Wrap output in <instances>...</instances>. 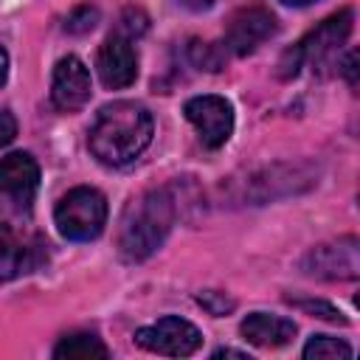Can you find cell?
I'll return each instance as SVG.
<instances>
[{
	"instance_id": "26",
	"label": "cell",
	"mask_w": 360,
	"mask_h": 360,
	"mask_svg": "<svg viewBox=\"0 0 360 360\" xmlns=\"http://www.w3.org/2000/svg\"><path fill=\"white\" fill-rule=\"evenodd\" d=\"M281 3H287V6H309L315 0H281Z\"/></svg>"
},
{
	"instance_id": "5",
	"label": "cell",
	"mask_w": 360,
	"mask_h": 360,
	"mask_svg": "<svg viewBox=\"0 0 360 360\" xmlns=\"http://www.w3.org/2000/svg\"><path fill=\"white\" fill-rule=\"evenodd\" d=\"M135 343L158 352V354H169V357H188L200 349L202 335L194 323H188L186 318L177 315H166L152 326H141L135 332Z\"/></svg>"
},
{
	"instance_id": "24",
	"label": "cell",
	"mask_w": 360,
	"mask_h": 360,
	"mask_svg": "<svg viewBox=\"0 0 360 360\" xmlns=\"http://www.w3.org/2000/svg\"><path fill=\"white\" fill-rule=\"evenodd\" d=\"M214 357H242V360H250L248 352H239V349H217Z\"/></svg>"
},
{
	"instance_id": "25",
	"label": "cell",
	"mask_w": 360,
	"mask_h": 360,
	"mask_svg": "<svg viewBox=\"0 0 360 360\" xmlns=\"http://www.w3.org/2000/svg\"><path fill=\"white\" fill-rule=\"evenodd\" d=\"M6 76H8V53L0 48V87L6 84Z\"/></svg>"
},
{
	"instance_id": "10",
	"label": "cell",
	"mask_w": 360,
	"mask_h": 360,
	"mask_svg": "<svg viewBox=\"0 0 360 360\" xmlns=\"http://www.w3.org/2000/svg\"><path fill=\"white\" fill-rule=\"evenodd\" d=\"M90 70L79 56H62L53 68V82H51V101L62 112H73L87 104L90 98Z\"/></svg>"
},
{
	"instance_id": "18",
	"label": "cell",
	"mask_w": 360,
	"mask_h": 360,
	"mask_svg": "<svg viewBox=\"0 0 360 360\" xmlns=\"http://www.w3.org/2000/svg\"><path fill=\"white\" fill-rule=\"evenodd\" d=\"M191 59H194V65H200L205 70H219L222 68V56L208 42H191Z\"/></svg>"
},
{
	"instance_id": "1",
	"label": "cell",
	"mask_w": 360,
	"mask_h": 360,
	"mask_svg": "<svg viewBox=\"0 0 360 360\" xmlns=\"http://www.w3.org/2000/svg\"><path fill=\"white\" fill-rule=\"evenodd\" d=\"M152 132L155 124L143 104L115 101L98 110L87 135V146L101 163L124 166L152 143Z\"/></svg>"
},
{
	"instance_id": "11",
	"label": "cell",
	"mask_w": 360,
	"mask_h": 360,
	"mask_svg": "<svg viewBox=\"0 0 360 360\" xmlns=\"http://www.w3.org/2000/svg\"><path fill=\"white\" fill-rule=\"evenodd\" d=\"M96 68H98V79L104 87H110V90L129 87L138 76V56H135L129 39L121 34L107 37L104 45L98 48Z\"/></svg>"
},
{
	"instance_id": "13",
	"label": "cell",
	"mask_w": 360,
	"mask_h": 360,
	"mask_svg": "<svg viewBox=\"0 0 360 360\" xmlns=\"http://www.w3.org/2000/svg\"><path fill=\"white\" fill-rule=\"evenodd\" d=\"M239 332L245 335L248 343L262 346V349H278L284 343H290L295 338V323L278 315H267V312H250Z\"/></svg>"
},
{
	"instance_id": "17",
	"label": "cell",
	"mask_w": 360,
	"mask_h": 360,
	"mask_svg": "<svg viewBox=\"0 0 360 360\" xmlns=\"http://www.w3.org/2000/svg\"><path fill=\"white\" fill-rule=\"evenodd\" d=\"M298 309H304V312H309V315H315V318H323V321H332V323H346V318H343V312L340 309H335L332 304H326V301H292Z\"/></svg>"
},
{
	"instance_id": "22",
	"label": "cell",
	"mask_w": 360,
	"mask_h": 360,
	"mask_svg": "<svg viewBox=\"0 0 360 360\" xmlns=\"http://www.w3.org/2000/svg\"><path fill=\"white\" fill-rule=\"evenodd\" d=\"M340 70H343V76L349 79V84L354 87V84H357V53H354V51L346 56V62H343V68H340Z\"/></svg>"
},
{
	"instance_id": "19",
	"label": "cell",
	"mask_w": 360,
	"mask_h": 360,
	"mask_svg": "<svg viewBox=\"0 0 360 360\" xmlns=\"http://www.w3.org/2000/svg\"><path fill=\"white\" fill-rule=\"evenodd\" d=\"M197 304L202 309H208L211 315H225L233 309V298H225V292H217V290H208V292H200L197 295Z\"/></svg>"
},
{
	"instance_id": "14",
	"label": "cell",
	"mask_w": 360,
	"mask_h": 360,
	"mask_svg": "<svg viewBox=\"0 0 360 360\" xmlns=\"http://www.w3.org/2000/svg\"><path fill=\"white\" fill-rule=\"evenodd\" d=\"M107 354H110L107 346H104L96 335H90V332L65 335V338L56 343V349H53V357H59V360H93V357L104 360Z\"/></svg>"
},
{
	"instance_id": "3",
	"label": "cell",
	"mask_w": 360,
	"mask_h": 360,
	"mask_svg": "<svg viewBox=\"0 0 360 360\" xmlns=\"http://www.w3.org/2000/svg\"><path fill=\"white\" fill-rule=\"evenodd\" d=\"M352 8H343L332 17H326L318 28H312L295 48H290L281 62H278V76L281 79H290L295 76L304 65H312V68H323L335 53L338 48L346 42V37L352 34Z\"/></svg>"
},
{
	"instance_id": "16",
	"label": "cell",
	"mask_w": 360,
	"mask_h": 360,
	"mask_svg": "<svg viewBox=\"0 0 360 360\" xmlns=\"http://www.w3.org/2000/svg\"><path fill=\"white\" fill-rule=\"evenodd\" d=\"M98 22V8L96 6H79L65 17V31L68 34H87Z\"/></svg>"
},
{
	"instance_id": "12",
	"label": "cell",
	"mask_w": 360,
	"mask_h": 360,
	"mask_svg": "<svg viewBox=\"0 0 360 360\" xmlns=\"http://www.w3.org/2000/svg\"><path fill=\"white\" fill-rule=\"evenodd\" d=\"M42 262V239L22 236L11 225L0 222V281H11Z\"/></svg>"
},
{
	"instance_id": "9",
	"label": "cell",
	"mask_w": 360,
	"mask_h": 360,
	"mask_svg": "<svg viewBox=\"0 0 360 360\" xmlns=\"http://www.w3.org/2000/svg\"><path fill=\"white\" fill-rule=\"evenodd\" d=\"M357 270H360V256L354 236L318 245L304 259V273L318 278H357Z\"/></svg>"
},
{
	"instance_id": "23",
	"label": "cell",
	"mask_w": 360,
	"mask_h": 360,
	"mask_svg": "<svg viewBox=\"0 0 360 360\" xmlns=\"http://www.w3.org/2000/svg\"><path fill=\"white\" fill-rule=\"evenodd\" d=\"M186 8H191V11H202V8H211L217 0H180Z\"/></svg>"
},
{
	"instance_id": "4",
	"label": "cell",
	"mask_w": 360,
	"mask_h": 360,
	"mask_svg": "<svg viewBox=\"0 0 360 360\" xmlns=\"http://www.w3.org/2000/svg\"><path fill=\"white\" fill-rule=\"evenodd\" d=\"M53 222L59 233L70 242H90L104 231L107 222V200L101 191L90 186L70 188L53 208Z\"/></svg>"
},
{
	"instance_id": "21",
	"label": "cell",
	"mask_w": 360,
	"mask_h": 360,
	"mask_svg": "<svg viewBox=\"0 0 360 360\" xmlns=\"http://www.w3.org/2000/svg\"><path fill=\"white\" fill-rule=\"evenodd\" d=\"M14 135H17V121H14V115H11V112H0V146L11 143Z\"/></svg>"
},
{
	"instance_id": "8",
	"label": "cell",
	"mask_w": 360,
	"mask_h": 360,
	"mask_svg": "<svg viewBox=\"0 0 360 360\" xmlns=\"http://www.w3.org/2000/svg\"><path fill=\"white\" fill-rule=\"evenodd\" d=\"M276 34V17L262 8V6H250V8H239L225 28V48L236 56H248L253 53L262 42H267Z\"/></svg>"
},
{
	"instance_id": "15",
	"label": "cell",
	"mask_w": 360,
	"mask_h": 360,
	"mask_svg": "<svg viewBox=\"0 0 360 360\" xmlns=\"http://www.w3.org/2000/svg\"><path fill=\"white\" fill-rule=\"evenodd\" d=\"M304 357L307 360H349L352 357V346L329 338V335H315L307 346H304Z\"/></svg>"
},
{
	"instance_id": "2",
	"label": "cell",
	"mask_w": 360,
	"mask_h": 360,
	"mask_svg": "<svg viewBox=\"0 0 360 360\" xmlns=\"http://www.w3.org/2000/svg\"><path fill=\"white\" fill-rule=\"evenodd\" d=\"M172 222H174V202L166 188H155V191H146L143 197L132 200L124 211L121 231H118L121 259L124 262L149 259L169 236Z\"/></svg>"
},
{
	"instance_id": "6",
	"label": "cell",
	"mask_w": 360,
	"mask_h": 360,
	"mask_svg": "<svg viewBox=\"0 0 360 360\" xmlns=\"http://www.w3.org/2000/svg\"><path fill=\"white\" fill-rule=\"evenodd\" d=\"M183 112L208 149H219L228 143L233 132V107L222 96H194L186 101Z\"/></svg>"
},
{
	"instance_id": "7",
	"label": "cell",
	"mask_w": 360,
	"mask_h": 360,
	"mask_svg": "<svg viewBox=\"0 0 360 360\" xmlns=\"http://www.w3.org/2000/svg\"><path fill=\"white\" fill-rule=\"evenodd\" d=\"M39 188V166L28 152H11L0 160V200L28 211Z\"/></svg>"
},
{
	"instance_id": "20",
	"label": "cell",
	"mask_w": 360,
	"mask_h": 360,
	"mask_svg": "<svg viewBox=\"0 0 360 360\" xmlns=\"http://www.w3.org/2000/svg\"><path fill=\"white\" fill-rule=\"evenodd\" d=\"M146 14L143 11H138V8H127L124 11V17H121V31L127 34V39L129 37H138V34H143L146 31Z\"/></svg>"
}]
</instances>
